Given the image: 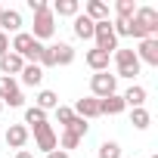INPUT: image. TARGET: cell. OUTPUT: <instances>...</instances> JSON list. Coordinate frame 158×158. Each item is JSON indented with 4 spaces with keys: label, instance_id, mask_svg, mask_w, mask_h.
Masks as SVG:
<instances>
[{
    "label": "cell",
    "instance_id": "6da1fadb",
    "mask_svg": "<svg viewBox=\"0 0 158 158\" xmlns=\"http://www.w3.org/2000/svg\"><path fill=\"white\" fill-rule=\"evenodd\" d=\"M130 37H136V40L158 37V10L155 6H136V13L130 19Z\"/></svg>",
    "mask_w": 158,
    "mask_h": 158
},
{
    "label": "cell",
    "instance_id": "7a4b0ae2",
    "mask_svg": "<svg viewBox=\"0 0 158 158\" xmlns=\"http://www.w3.org/2000/svg\"><path fill=\"white\" fill-rule=\"evenodd\" d=\"M40 50H44V44L40 40H34L28 31H19V34H13V44H10V53H16V56H22L28 65H37V56H40Z\"/></svg>",
    "mask_w": 158,
    "mask_h": 158
},
{
    "label": "cell",
    "instance_id": "3957f363",
    "mask_svg": "<svg viewBox=\"0 0 158 158\" xmlns=\"http://www.w3.org/2000/svg\"><path fill=\"white\" fill-rule=\"evenodd\" d=\"M112 56H115V68H118V74H115V77H130V81H133V77L139 74V68H143V65H139V59H136V53H133V50H121V47H118Z\"/></svg>",
    "mask_w": 158,
    "mask_h": 158
},
{
    "label": "cell",
    "instance_id": "277c9868",
    "mask_svg": "<svg viewBox=\"0 0 158 158\" xmlns=\"http://www.w3.org/2000/svg\"><path fill=\"white\" fill-rule=\"evenodd\" d=\"M0 102L10 106V109H22L25 106V93H22L16 77H0Z\"/></svg>",
    "mask_w": 158,
    "mask_h": 158
},
{
    "label": "cell",
    "instance_id": "5b68a950",
    "mask_svg": "<svg viewBox=\"0 0 158 158\" xmlns=\"http://www.w3.org/2000/svg\"><path fill=\"white\" fill-rule=\"evenodd\" d=\"M112 93H118V77L109 74V71H96V74L90 77V96L106 99V96H112Z\"/></svg>",
    "mask_w": 158,
    "mask_h": 158
},
{
    "label": "cell",
    "instance_id": "8992f818",
    "mask_svg": "<svg viewBox=\"0 0 158 158\" xmlns=\"http://www.w3.org/2000/svg\"><path fill=\"white\" fill-rule=\"evenodd\" d=\"M56 34V16H53V10H44V13H34V31H31V37L34 40H50Z\"/></svg>",
    "mask_w": 158,
    "mask_h": 158
},
{
    "label": "cell",
    "instance_id": "52a82bcc",
    "mask_svg": "<svg viewBox=\"0 0 158 158\" xmlns=\"http://www.w3.org/2000/svg\"><path fill=\"white\" fill-rule=\"evenodd\" d=\"M93 40H96V50H102V53H109V56L118 50V37H115V31H112V19H109V22H96Z\"/></svg>",
    "mask_w": 158,
    "mask_h": 158
},
{
    "label": "cell",
    "instance_id": "ba28073f",
    "mask_svg": "<svg viewBox=\"0 0 158 158\" xmlns=\"http://www.w3.org/2000/svg\"><path fill=\"white\" fill-rule=\"evenodd\" d=\"M31 130H34V146H37L44 155H50L53 149H59V136H56V130H53L50 121H44V124H37V127H31Z\"/></svg>",
    "mask_w": 158,
    "mask_h": 158
},
{
    "label": "cell",
    "instance_id": "9c48e42d",
    "mask_svg": "<svg viewBox=\"0 0 158 158\" xmlns=\"http://www.w3.org/2000/svg\"><path fill=\"white\" fill-rule=\"evenodd\" d=\"M133 53H136L139 65H155V68H158V37H146V40H139V47H136Z\"/></svg>",
    "mask_w": 158,
    "mask_h": 158
},
{
    "label": "cell",
    "instance_id": "30bf717a",
    "mask_svg": "<svg viewBox=\"0 0 158 158\" xmlns=\"http://www.w3.org/2000/svg\"><path fill=\"white\" fill-rule=\"evenodd\" d=\"M28 136H31V130L25 127V124H10L6 127V146L10 149H25V143H28Z\"/></svg>",
    "mask_w": 158,
    "mask_h": 158
},
{
    "label": "cell",
    "instance_id": "8fae6325",
    "mask_svg": "<svg viewBox=\"0 0 158 158\" xmlns=\"http://www.w3.org/2000/svg\"><path fill=\"white\" fill-rule=\"evenodd\" d=\"M74 115H77V118H84V121L99 118V99H96V96H84V99H77Z\"/></svg>",
    "mask_w": 158,
    "mask_h": 158
},
{
    "label": "cell",
    "instance_id": "7c38bea8",
    "mask_svg": "<svg viewBox=\"0 0 158 158\" xmlns=\"http://www.w3.org/2000/svg\"><path fill=\"white\" fill-rule=\"evenodd\" d=\"M0 31L3 34H19L22 31V13L19 10H3L0 13Z\"/></svg>",
    "mask_w": 158,
    "mask_h": 158
},
{
    "label": "cell",
    "instance_id": "4fadbf2b",
    "mask_svg": "<svg viewBox=\"0 0 158 158\" xmlns=\"http://www.w3.org/2000/svg\"><path fill=\"white\" fill-rule=\"evenodd\" d=\"M146 87H139V84H130L124 93H121V99H124V106H130V109H146Z\"/></svg>",
    "mask_w": 158,
    "mask_h": 158
},
{
    "label": "cell",
    "instance_id": "5bb4252c",
    "mask_svg": "<svg viewBox=\"0 0 158 158\" xmlns=\"http://www.w3.org/2000/svg\"><path fill=\"white\" fill-rule=\"evenodd\" d=\"M25 68V59L16 56V53H6V56H0V74L3 77H13V74H22Z\"/></svg>",
    "mask_w": 158,
    "mask_h": 158
},
{
    "label": "cell",
    "instance_id": "9a60e30c",
    "mask_svg": "<svg viewBox=\"0 0 158 158\" xmlns=\"http://www.w3.org/2000/svg\"><path fill=\"white\" fill-rule=\"evenodd\" d=\"M71 28H74V37H81V40H93V28H96V22H90L84 13H77V16L71 19Z\"/></svg>",
    "mask_w": 158,
    "mask_h": 158
},
{
    "label": "cell",
    "instance_id": "2e32d148",
    "mask_svg": "<svg viewBox=\"0 0 158 158\" xmlns=\"http://www.w3.org/2000/svg\"><path fill=\"white\" fill-rule=\"evenodd\" d=\"M84 16L90 22H109V3H102V0H87L84 3Z\"/></svg>",
    "mask_w": 158,
    "mask_h": 158
},
{
    "label": "cell",
    "instance_id": "e0dca14e",
    "mask_svg": "<svg viewBox=\"0 0 158 158\" xmlns=\"http://www.w3.org/2000/svg\"><path fill=\"white\" fill-rule=\"evenodd\" d=\"M84 59H87V65L93 68V74H96V71H109V62H112V56H109V53H102V50H96V47H93V50H87V56H84Z\"/></svg>",
    "mask_w": 158,
    "mask_h": 158
},
{
    "label": "cell",
    "instance_id": "ac0fdd59",
    "mask_svg": "<svg viewBox=\"0 0 158 158\" xmlns=\"http://www.w3.org/2000/svg\"><path fill=\"white\" fill-rule=\"evenodd\" d=\"M50 10H53V16H68V19H74L77 13H81V0H56V3H50Z\"/></svg>",
    "mask_w": 158,
    "mask_h": 158
},
{
    "label": "cell",
    "instance_id": "d6986e66",
    "mask_svg": "<svg viewBox=\"0 0 158 158\" xmlns=\"http://www.w3.org/2000/svg\"><path fill=\"white\" fill-rule=\"evenodd\" d=\"M127 106H124V99H121V93H112V96H106V99H99V115H121Z\"/></svg>",
    "mask_w": 158,
    "mask_h": 158
},
{
    "label": "cell",
    "instance_id": "ffe728a7",
    "mask_svg": "<svg viewBox=\"0 0 158 158\" xmlns=\"http://www.w3.org/2000/svg\"><path fill=\"white\" fill-rule=\"evenodd\" d=\"M19 81H22L25 87H40V81H44V68L25 62V68H22V74H19Z\"/></svg>",
    "mask_w": 158,
    "mask_h": 158
},
{
    "label": "cell",
    "instance_id": "44dd1931",
    "mask_svg": "<svg viewBox=\"0 0 158 158\" xmlns=\"http://www.w3.org/2000/svg\"><path fill=\"white\" fill-rule=\"evenodd\" d=\"M53 59H56V65H71L74 62V47L71 44H53Z\"/></svg>",
    "mask_w": 158,
    "mask_h": 158
},
{
    "label": "cell",
    "instance_id": "7402d4cb",
    "mask_svg": "<svg viewBox=\"0 0 158 158\" xmlns=\"http://www.w3.org/2000/svg\"><path fill=\"white\" fill-rule=\"evenodd\" d=\"M34 106H37V109H44V112H50V109H56V106H59V96H56L53 90H37Z\"/></svg>",
    "mask_w": 158,
    "mask_h": 158
},
{
    "label": "cell",
    "instance_id": "603a6c76",
    "mask_svg": "<svg viewBox=\"0 0 158 158\" xmlns=\"http://www.w3.org/2000/svg\"><path fill=\"white\" fill-rule=\"evenodd\" d=\"M62 130H68V133H74L77 139H84V136H87V130H90V124H87L84 118H77V115H74V118H71V121H68V124H65Z\"/></svg>",
    "mask_w": 158,
    "mask_h": 158
},
{
    "label": "cell",
    "instance_id": "cb8c5ba5",
    "mask_svg": "<svg viewBox=\"0 0 158 158\" xmlns=\"http://www.w3.org/2000/svg\"><path fill=\"white\" fill-rule=\"evenodd\" d=\"M130 124H133L136 130H146V127L152 124V115H149L146 109H130Z\"/></svg>",
    "mask_w": 158,
    "mask_h": 158
},
{
    "label": "cell",
    "instance_id": "d4e9b609",
    "mask_svg": "<svg viewBox=\"0 0 158 158\" xmlns=\"http://www.w3.org/2000/svg\"><path fill=\"white\" fill-rule=\"evenodd\" d=\"M44 121H47V112H44V109H37V106L25 109V127H28V124L37 127V124H44Z\"/></svg>",
    "mask_w": 158,
    "mask_h": 158
},
{
    "label": "cell",
    "instance_id": "484cf974",
    "mask_svg": "<svg viewBox=\"0 0 158 158\" xmlns=\"http://www.w3.org/2000/svg\"><path fill=\"white\" fill-rule=\"evenodd\" d=\"M96 158H121V146H118L115 139H106V143L99 146V152H96Z\"/></svg>",
    "mask_w": 158,
    "mask_h": 158
},
{
    "label": "cell",
    "instance_id": "4316f807",
    "mask_svg": "<svg viewBox=\"0 0 158 158\" xmlns=\"http://www.w3.org/2000/svg\"><path fill=\"white\" fill-rule=\"evenodd\" d=\"M115 19H133V13H136V3H133V0H118V3H115Z\"/></svg>",
    "mask_w": 158,
    "mask_h": 158
},
{
    "label": "cell",
    "instance_id": "83f0119b",
    "mask_svg": "<svg viewBox=\"0 0 158 158\" xmlns=\"http://www.w3.org/2000/svg\"><path fill=\"white\" fill-rule=\"evenodd\" d=\"M37 65H40V68H56V59H53V47H47V44H44V50H40V56H37Z\"/></svg>",
    "mask_w": 158,
    "mask_h": 158
},
{
    "label": "cell",
    "instance_id": "f1b7e54d",
    "mask_svg": "<svg viewBox=\"0 0 158 158\" xmlns=\"http://www.w3.org/2000/svg\"><path fill=\"white\" fill-rule=\"evenodd\" d=\"M53 112H56V121H59L62 127H65V124H68V121L74 118V109H68V106H56Z\"/></svg>",
    "mask_w": 158,
    "mask_h": 158
},
{
    "label": "cell",
    "instance_id": "f546056e",
    "mask_svg": "<svg viewBox=\"0 0 158 158\" xmlns=\"http://www.w3.org/2000/svg\"><path fill=\"white\" fill-rule=\"evenodd\" d=\"M28 6H31V13H44V10H50L47 0H28Z\"/></svg>",
    "mask_w": 158,
    "mask_h": 158
},
{
    "label": "cell",
    "instance_id": "4dcf8cb0",
    "mask_svg": "<svg viewBox=\"0 0 158 158\" xmlns=\"http://www.w3.org/2000/svg\"><path fill=\"white\" fill-rule=\"evenodd\" d=\"M6 53H10V34L0 31V56H6Z\"/></svg>",
    "mask_w": 158,
    "mask_h": 158
},
{
    "label": "cell",
    "instance_id": "1f68e13d",
    "mask_svg": "<svg viewBox=\"0 0 158 158\" xmlns=\"http://www.w3.org/2000/svg\"><path fill=\"white\" fill-rule=\"evenodd\" d=\"M47 158H71V155H68V152H62V149H53Z\"/></svg>",
    "mask_w": 158,
    "mask_h": 158
},
{
    "label": "cell",
    "instance_id": "d6a6232c",
    "mask_svg": "<svg viewBox=\"0 0 158 158\" xmlns=\"http://www.w3.org/2000/svg\"><path fill=\"white\" fill-rule=\"evenodd\" d=\"M16 158H34V155H31L28 149H19V152H16Z\"/></svg>",
    "mask_w": 158,
    "mask_h": 158
},
{
    "label": "cell",
    "instance_id": "836d02e7",
    "mask_svg": "<svg viewBox=\"0 0 158 158\" xmlns=\"http://www.w3.org/2000/svg\"><path fill=\"white\" fill-rule=\"evenodd\" d=\"M0 112H3V102H0Z\"/></svg>",
    "mask_w": 158,
    "mask_h": 158
},
{
    "label": "cell",
    "instance_id": "e575fe53",
    "mask_svg": "<svg viewBox=\"0 0 158 158\" xmlns=\"http://www.w3.org/2000/svg\"><path fill=\"white\" fill-rule=\"evenodd\" d=\"M0 13H3V6H0Z\"/></svg>",
    "mask_w": 158,
    "mask_h": 158
},
{
    "label": "cell",
    "instance_id": "d590c367",
    "mask_svg": "<svg viewBox=\"0 0 158 158\" xmlns=\"http://www.w3.org/2000/svg\"><path fill=\"white\" fill-rule=\"evenodd\" d=\"M152 158H158V155H152Z\"/></svg>",
    "mask_w": 158,
    "mask_h": 158
}]
</instances>
